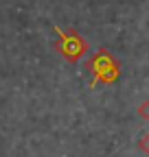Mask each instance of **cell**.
Returning a JSON list of instances; mask_svg holds the SVG:
<instances>
[{
  "label": "cell",
  "mask_w": 149,
  "mask_h": 157,
  "mask_svg": "<svg viewBox=\"0 0 149 157\" xmlns=\"http://www.w3.org/2000/svg\"><path fill=\"white\" fill-rule=\"evenodd\" d=\"M55 33L59 35L57 39V44H55V50H57L66 61L70 63H77L79 59L88 52V42L81 37L79 31H74V29H68V31H62L59 26H55Z\"/></svg>",
  "instance_id": "2"
},
{
  "label": "cell",
  "mask_w": 149,
  "mask_h": 157,
  "mask_svg": "<svg viewBox=\"0 0 149 157\" xmlns=\"http://www.w3.org/2000/svg\"><path fill=\"white\" fill-rule=\"evenodd\" d=\"M88 70L95 74V81L90 83V87H97V83L112 85V83H116V78L121 76V66L107 48H99L92 55V59L88 61Z\"/></svg>",
  "instance_id": "1"
}]
</instances>
